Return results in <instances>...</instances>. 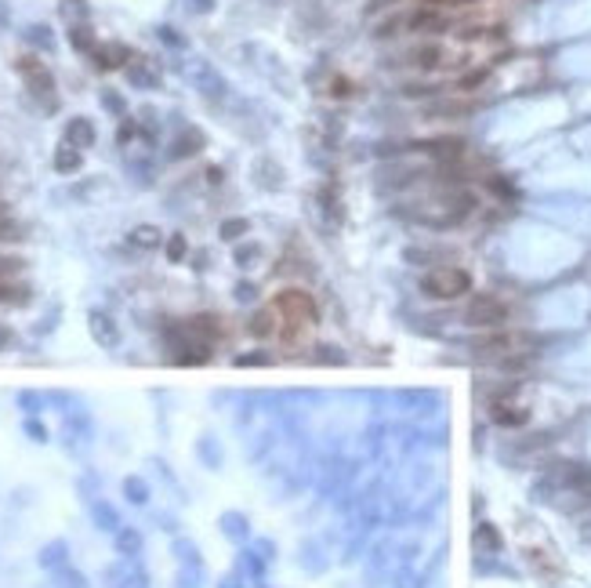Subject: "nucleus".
Wrapping results in <instances>:
<instances>
[{
    "label": "nucleus",
    "instance_id": "5701e85b",
    "mask_svg": "<svg viewBox=\"0 0 591 588\" xmlns=\"http://www.w3.org/2000/svg\"><path fill=\"white\" fill-rule=\"evenodd\" d=\"M123 490H128V498H131V501H138V505L149 498V490H145V483H142V479H128V483H123Z\"/></svg>",
    "mask_w": 591,
    "mask_h": 588
},
{
    "label": "nucleus",
    "instance_id": "4468645a",
    "mask_svg": "<svg viewBox=\"0 0 591 588\" xmlns=\"http://www.w3.org/2000/svg\"><path fill=\"white\" fill-rule=\"evenodd\" d=\"M131 243H135V247H145V251H152V247H160V229L138 226V229L131 233Z\"/></svg>",
    "mask_w": 591,
    "mask_h": 588
},
{
    "label": "nucleus",
    "instance_id": "39448f33",
    "mask_svg": "<svg viewBox=\"0 0 591 588\" xmlns=\"http://www.w3.org/2000/svg\"><path fill=\"white\" fill-rule=\"evenodd\" d=\"M490 418H493V425L519 428V425H526L530 411H526L522 404H515V399H493V404H490Z\"/></svg>",
    "mask_w": 591,
    "mask_h": 588
},
{
    "label": "nucleus",
    "instance_id": "7ed1b4c3",
    "mask_svg": "<svg viewBox=\"0 0 591 588\" xmlns=\"http://www.w3.org/2000/svg\"><path fill=\"white\" fill-rule=\"evenodd\" d=\"M508 316H512L508 301L497 294H472L468 305H464V323L475 331H505Z\"/></svg>",
    "mask_w": 591,
    "mask_h": 588
},
{
    "label": "nucleus",
    "instance_id": "0eeeda50",
    "mask_svg": "<svg viewBox=\"0 0 591 588\" xmlns=\"http://www.w3.org/2000/svg\"><path fill=\"white\" fill-rule=\"evenodd\" d=\"M407 29L410 33H439V29H446V15L424 4L414 15H407Z\"/></svg>",
    "mask_w": 591,
    "mask_h": 588
},
{
    "label": "nucleus",
    "instance_id": "20e7f679",
    "mask_svg": "<svg viewBox=\"0 0 591 588\" xmlns=\"http://www.w3.org/2000/svg\"><path fill=\"white\" fill-rule=\"evenodd\" d=\"M18 73L26 77L29 91H33L37 99H44L47 106H55V80H51V73H47V66H44L40 58H33V55L18 58Z\"/></svg>",
    "mask_w": 591,
    "mask_h": 588
},
{
    "label": "nucleus",
    "instance_id": "a878e982",
    "mask_svg": "<svg viewBox=\"0 0 591 588\" xmlns=\"http://www.w3.org/2000/svg\"><path fill=\"white\" fill-rule=\"evenodd\" d=\"M116 545H120V552H138V545H142V541H138V534H135V531H123V534L116 538Z\"/></svg>",
    "mask_w": 591,
    "mask_h": 588
},
{
    "label": "nucleus",
    "instance_id": "1a4fd4ad",
    "mask_svg": "<svg viewBox=\"0 0 591 588\" xmlns=\"http://www.w3.org/2000/svg\"><path fill=\"white\" fill-rule=\"evenodd\" d=\"M66 142H69V145H77V149H87L91 142H95V128H91V120H84V116L69 120V128H66Z\"/></svg>",
    "mask_w": 591,
    "mask_h": 588
},
{
    "label": "nucleus",
    "instance_id": "9b49d317",
    "mask_svg": "<svg viewBox=\"0 0 591 588\" xmlns=\"http://www.w3.org/2000/svg\"><path fill=\"white\" fill-rule=\"evenodd\" d=\"M95 58H98V66H102V70H113V66H123V62L131 58V51H128V48H120V44H109V48L95 51Z\"/></svg>",
    "mask_w": 591,
    "mask_h": 588
},
{
    "label": "nucleus",
    "instance_id": "f8f14e48",
    "mask_svg": "<svg viewBox=\"0 0 591 588\" xmlns=\"http://www.w3.org/2000/svg\"><path fill=\"white\" fill-rule=\"evenodd\" d=\"M55 167H58L62 174H66V171H77V167H80V149L66 142V145L55 152Z\"/></svg>",
    "mask_w": 591,
    "mask_h": 588
},
{
    "label": "nucleus",
    "instance_id": "ddd939ff",
    "mask_svg": "<svg viewBox=\"0 0 591 588\" xmlns=\"http://www.w3.org/2000/svg\"><path fill=\"white\" fill-rule=\"evenodd\" d=\"M200 149H203V135L200 131H185L178 138V145H174V157H193V152H200Z\"/></svg>",
    "mask_w": 591,
    "mask_h": 588
},
{
    "label": "nucleus",
    "instance_id": "6e6552de",
    "mask_svg": "<svg viewBox=\"0 0 591 588\" xmlns=\"http://www.w3.org/2000/svg\"><path fill=\"white\" fill-rule=\"evenodd\" d=\"M283 331V320H279V313L269 305V309H261V313H254V320H251V334L254 338H269V334H279Z\"/></svg>",
    "mask_w": 591,
    "mask_h": 588
},
{
    "label": "nucleus",
    "instance_id": "a211bd4d",
    "mask_svg": "<svg viewBox=\"0 0 591 588\" xmlns=\"http://www.w3.org/2000/svg\"><path fill=\"white\" fill-rule=\"evenodd\" d=\"M128 77H131L135 84H142V87H152V84H157V73H149L145 62H135V66L128 70Z\"/></svg>",
    "mask_w": 591,
    "mask_h": 588
},
{
    "label": "nucleus",
    "instance_id": "393cba45",
    "mask_svg": "<svg viewBox=\"0 0 591 588\" xmlns=\"http://www.w3.org/2000/svg\"><path fill=\"white\" fill-rule=\"evenodd\" d=\"M95 519L102 523V531H113L116 527V512L109 505H95Z\"/></svg>",
    "mask_w": 591,
    "mask_h": 588
},
{
    "label": "nucleus",
    "instance_id": "2eb2a0df",
    "mask_svg": "<svg viewBox=\"0 0 591 588\" xmlns=\"http://www.w3.org/2000/svg\"><path fill=\"white\" fill-rule=\"evenodd\" d=\"M26 301H29L26 287H15L8 280H0V305H26Z\"/></svg>",
    "mask_w": 591,
    "mask_h": 588
},
{
    "label": "nucleus",
    "instance_id": "dca6fc26",
    "mask_svg": "<svg viewBox=\"0 0 591 588\" xmlns=\"http://www.w3.org/2000/svg\"><path fill=\"white\" fill-rule=\"evenodd\" d=\"M69 44H73V48H80V51H91V48H95V37H91V29L80 22V26H73V29H69Z\"/></svg>",
    "mask_w": 591,
    "mask_h": 588
},
{
    "label": "nucleus",
    "instance_id": "cd10ccee",
    "mask_svg": "<svg viewBox=\"0 0 591 588\" xmlns=\"http://www.w3.org/2000/svg\"><path fill=\"white\" fill-rule=\"evenodd\" d=\"M26 432H29V436H33V440H44V436H47L40 421H26Z\"/></svg>",
    "mask_w": 591,
    "mask_h": 588
},
{
    "label": "nucleus",
    "instance_id": "9d476101",
    "mask_svg": "<svg viewBox=\"0 0 591 588\" xmlns=\"http://www.w3.org/2000/svg\"><path fill=\"white\" fill-rule=\"evenodd\" d=\"M91 334H95L102 345H116L120 342V331H116V323L106 313H91Z\"/></svg>",
    "mask_w": 591,
    "mask_h": 588
},
{
    "label": "nucleus",
    "instance_id": "6ab92c4d",
    "mask_svg": "<svg viewBox=\"0 0 591 588\" xmlns=\"http://www.w3.org/2000/svg\"><path fill=\"white\" fill-rule=\"evenodd\" d=\"M185 251H189V243H185V236H181V233H174V236L167 240V258H171V262H181V258H185Z\"/></svg>",
    "mask_w": 591,
    "mask_h": 588
},
{
    "label": "nucleus",
    "instance_id": "423d86ee",
    "mask_svg": "<svg viewBox=\"0 0 591 588\" xmlns=\"http://www.w3.org/2000/svg\"><path fill=\"white\" fill-rule=\"evenodd\" d=\"M407 62H410V66H417V70H439L443 62H446V48L435 44V40H424V44H417V48L407 51Z\"/></svg>",
    "mask_w": 591,
    "mask_h": 588
},
{
    "label": "nucleus",
    "instance_id": "c756f323",
    "mask_svg": "<svg viewBox=\"0 0 591 588\" xmlns=\"http://www.w3.org/2000/svg\"><path fill=\"white\" fill-rule=\"evenodd\" d=\"M102 102H106V106H109V109H116V113H120V109H123V102H120V99H116V95H106V99H102Z\"/></svg>",
    "mask_w": 591,
    "mask_h": 588
},
{
    "label": "nucleus",
    "instance_id": "f3484780",
    "mask_svg": "<svg viewBox=\"0 0 591 588\" xmlns=\"http://www.w3.org/2000/svg\"><path fill=\"white\" fill-rule=\"evenodd\" d=\"M468 109H472L468 102H439V106H432L428 113H432V116H464Z\"/></svg>",
    "mask_w": 591,
    "mask_h": 588
},
{
    "label": "nucleus",
    "instance_id": "412c9836",
    "mask_svg": "<svg viewBox=\"0 0 591 588\" xmlns=\"http://www.w3.org/2000/svg\"><path fill=\"white\" fill-rule=\"evenodd\" d=\"M62 15L69 22L73 18H87V0H62Z\"/></svg>",
    "mask_w": 591,
    "mask_h": 588
},
{
    "label": "nucleus",
    "instance_id": "bb28decb",
    "mask_svg": "<svg viewBox=\"0 0 591 588\" xmlns=\"http://www.w3.org/2000/svg\"><path fill=\"white\" fill-rule=\"evenodd\" d=\"M22 269V262L18 258H4V255H0V280H11V276Z\"/></svg>",
    "mask_w": 591,
    "mask_h": 588
},
{
    "label": "nucleus",
    "instance_id": "aec40b11",
    "mask_svg": "<svg viewBox=\"0 0 591 588\" xmlns=\"http://www.w3.org/2000/svg\"><path fill=\"white\" fill-rule=\"evenodd\" d=\"M486 185H490V193H497V196H505V200H512V196H515V189H512V182H505L501 174H490V178H486Z\"/></svg>",
    "mask_w": 591,
    "mask_h": 588
},
{
    "label": "nucleus",
    "instance_id": "7c9ffc66",
    "mask_svg": "<svg viewBox=\"0 0 591 588\" xmlns=\"http://www.w3.org/2000/svg\"><path fill=\"white\" fill-rule=\"evenodd\" d=\"M8 342V331H0V345H4Z\"/></svg>",
    "mask_w": 591,
    "mask_h": 588
},
{
    "label": "nucleus",
    "instance_id": "f257e3e1",
    "mask_svg": "<svg viewBox=\"0 0 591 588\" xmlns=\"http://www.w3.org/2000/svg\"><path fill=\"white\" fill-rule=\"evenodd\" d=\"M272 309L279 313V320H283V331H279V334H287V338L298 334V331H305V327H316L320 323V309H316L313 294L301 291V287L279 291L272 298Z\"/></svg>",
    "mask_w": 591,
    "mask_h": 588
},
{
    "label": "nucleus",
    "instance_id": "c85d7f7f",
    "mask_svg": "<svg viewBox=\"0 0 591 588\" xmlns=\"http://www.w3.org/2000/svg\"><path fill=\"white\" fill-rule=\"evenodd\" d=\"M58 560H62V545H51V548L44 552V563L51 567V563H58Z\"/></svg>",
    "mask_w": 591,
    "mask_h": 588
},
{
    "label": "nucleus",
    "instance_id": "f03ea898",
    "mask_svg": "<svg viewBox=\"0 0 591 588\" xmlns=\"http://www.w3.org/2000/svg\"><path fill=\"white\" fill-rule=\"evenodd\" d=\"M421 291L424 298H435V301H454L472 291V276L461 265H435L421 276Z\"/></svg>",
    "mask_w": 591,
    "mask_h": 588
},
{
    "label": "nucleus",
    "instance_id": "b1692460",
    "mask_svg": "<svg viewBox=\"0 0 591 588\" xmlns=\"http://www.w3.org/2000/svg\"><path fill=\"white\" fill-rule=\"evenodd\" d=\"M486 77H490V70H475V73H468V77H461L457 87H461V91H472V87H479Z\"/></svg>",
    "mask_w": 591,
    "mask_h": 588
},
{
    "label": "nucleus",
    "instance_id": "4be33fe9",
    "mask_svg": "<svg viewBox=\"0 0 591 588\" xmlns=\"http://www.w3.org/2000/svg\"><path fill=\"white\" fill-rule=\"evenodd\" d=\"M247 229L251 226H247L243 218H229V222H222V240H240Z\"/></svg>",
    "mask_w": 591,
    "mask_h": 588
},
{
    "label": "nucleus",
    "instance_id": "2f4dec72",
    "mask_svg": "<svg viewBox=\"0 0 591 588\" xmlns=\"http://www.w3.org/2000/svg\"><path fill=\"white\" fill-rule=\"evenodd\" d=\"M4 18H8V15H4V8H0V22H4Z\"/></svg>",
    "mask_w": 591,
    "mask_h": 588
}]
</instances>
